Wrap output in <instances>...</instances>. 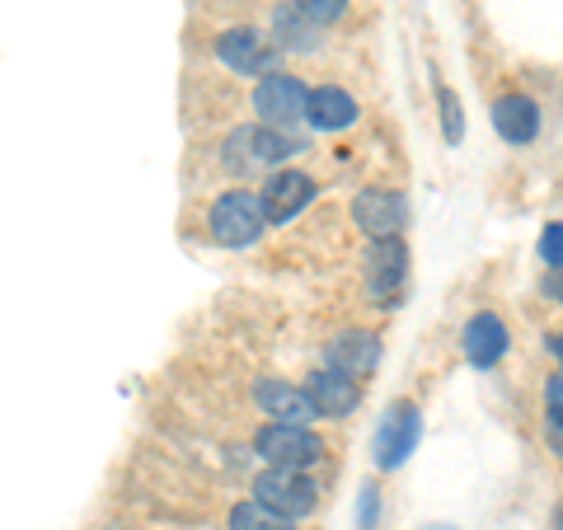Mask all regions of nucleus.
Instances as JSON below:
<instances>
[{
    "mask_svg": "<svg viewBox=\"0 0 563 530\" xmlns=\"http://www.w3.org/2000/svg\"><path fill=\"white\" fill-rule=\"evenodd\" d=\"M404 268H409V250L399 244V235H395V240H372V244H366V281H372V291H376L380 300L395 296V287L404 281Z\"/></svg>",
    "mask_w": 563,
    "mask_h": 530,
    "instance_id": "f8f14e48",
    "label": "nucleus"
},
{
    "mask_svg": "<svg viewBox=\"0 0 563 530\" xmlns=\"http://www.w3.org/2000/svg\"><path fill=\"white\" fill-rule=\"evenodd\" d=\"M418 437H422L418 409H413V404H395V409L380 418V428H376V465L380 470H399L413 455Z\"/></svg>",
    "mask_w": 563,
    "mask_h": 530,
    "instance_id": "423d86ee",
    "label": "nucleus"
},
{
    "mask_svg": "<svg viewBox=\"0 0 563 530\" xmlns=\"http://www.w3.org/2000/svg\"><path fill=\"white\" fill-rule=\"evenodd\" d=\"M250 151H254V165H282L296 151V141L277 128H250Z\"/></svg>",
    "mask_w": 563,
    "mask_h": 530,
    "instance_id": "f3484780",
    "label": "nucleus"
},
{
    "mask_svg": "<svg viewBox=\"0 0 563 530\" xmlns=\"http://www.w3.org/2000/svg\"><path fill=\"white\" fill-rule=\"evenodd\" d=\"M306 390L314 399V409H320V418H347L352 409H357V399H362L357 376H343V371H333V366L314 371Z\"/></svg>",
    "mask_w": 563,
    "mask_h": 530,
    "instance_id": "9b49d317",
    "label": "nucleus"
},
{
    "mask_svg": "<svg viewBox=\"0 0 563 530\" xmlns=\"http://www.w3.org/2000/svg\"><path fill=\"white\" fill-rule=\"evenodd\" d=\"M493 128H498L503 141H512V146H526V141H536L540 132V109H536V99H526V95H507L493 103Z\"/></svg>",
    "mask_w": 563,
    "mask_h": 530,
    "instance_id": "4468645a",
    "label": "nucleus"
},
{
    "mask_svg": "<svg viewBox=\"0 0 563 530\" xmlns=\"http://www.w3.org/2000/svg\"><path fill=\"white\" fill-rule=\"evenodd\" d=\"M324 362L333 371H343V376H366V371L380 362V343H376V333H366V329H347L324 347Z\"/></svg>",
    "mask_w": 563,
    "mask_h": 530,
    "instance_id": "ddd939ff",
    "label": "nucleus"
},
{
    "mask_svg": "<svg viewBox=\"0 0 563 530\" xmlns=\"http://www.w3.org/2000/svg\"><path fill=\"white\" fill-rule=\"evenodd\" d=\"M544 409H550V422L563 432V371L550 376V385H544Z\"/></svg>",
    "mask_w": 563,
    "mask_h": 530,
    "instance_id": "412c9836",
    "label": "nucleus"
},
{
    "mask_svg": "<svg viewBox=\"0 0 563 530\" xmlns=\"http://www.w3.org/2000/svg\"><path fill=\"white\" fill-rule=\"evenodd\" d=\"M296 10L310 14L314 24H333V20H339V14L347 10V0H296Z\"/></svg>",
    "mask_w": 563,
    "mask_h": 530,
    "instance_id": "aec40b11",
    "label": "nucleus"
},
{
    "mask_svg": "<svg viewBox=\"0 0 563 530\" xmlns=\"http://www.w3.org/2000/svg\"><path fill=\"white\" fill-rule=\"evenodd\" d=\"M376 511H380V493H376V484H366V488H362V511H357V530H372V526H376Z\"/></svg>",
    "mask_w": 563,
    "mask_h": 530,
    "instance_id": "5701e85b",
    "label": "nucleus"
},
{
    "mask_svg": "<svg viewBox=\"0 0 563 530\" xmlns=\"http://www.w3.org/2000/svg\"><path fill=\"white\" fill-rule=\"evenodd\" d=\"M507 324L498 320V314H474V320L461 329V347H465V357H470V366H479V371H488V366H498L503 357H507Z\"/></svg>",
    "mask_w": 563,
    "mask_h": 530,
    "instance_id": "9d476101",
    "label": "nucleus"
},
{
    "mask_svg": "<svg viewBox=\"0 0 563 530\" xmlns=\"http://www.w3.org/2000/svg\"><path fill=\"white\" fill-rule=\"evenodd\" d=\"M428 530H451V526H428Z\"/></svg>",
    "mask_w": 563,
    "mask_h": 530,
    "instance_id": "a878e982",
    "label": "nucleus"
},
{
    "mask_svg": "<svg viewBox=\"0 0 563 530\" xmlns=\"http://www.w3.org/2000/svg\"><path fill=\"white\" fill-rule=\"evenodd\" d=\"M217 57L240 76H277L282 66V52L258 29H225L217 38Z\"/></svg>",
    "mask_w": 563,
    "mask_h": 530,
    "instance_id": "39448f33",
    "label": "nucleus"
},
{
    "mask_svg": "<svg viewBox=\"0 0 563 530\" xmlns=\"http://www.w3.org/2000/svg\"><path fill=\"white\" fill-rule=\"evenodd\" d=\"M254 451L277 470H306L324 455V441L310 428H296V422H268V428L254 437Z\"/></svg>",
    "mask_w": 563,
    "mask_h": 530,
    "instance_id": "20e7f679",
    "label": "nucleus"
},
{
    "mask_svg": "<svg viewBox=\"0 0 563 530\" xmlns=\"http://www.w3.org/2000/svg\"><path fill=\"white\" fill-rule=\"evenodd\" d=\"M357 118V99L339 85H320V90H310V122L320 132H343L347 122Z\"/></svg>",
    "mask_w": 563,
    "mask_h": 530,
    "instance_id": "2eb2a0df",
    "label": "nucleus"
},
{
    "mask_svg": "<svg viewBox=\"0 0 563 530\" xmlns=\"http://www.w3.org/2000/svg\"><path fill=\"white\" fill-rule=\"evenodd\" d=\"M263 221H268V211H263V192L231 188V192H221V198L211 202V235H217L221 244H231V250L254 244L263 235Z\"/></svg>",
    "mask_w": 563,
    "mask_h": 530,
    "instance_id": "f257e3e1",
    "label": "nucleus"
},
{
    "mask_svg": "<svg viewBox=\"0 0 563 530\" xmlns=\"http://www.w3.org/2000/svg\"><path fill=\"white\" fill-rule=\"evenodd\" d=\"M540 258H544V268L563 273V221L544 225V235H540Z\"/></svg>",
    "mask_w": 563,
    "mask_h": 530,
    "instance_id": "6ab92c4d",
    "label": "nucleus"
},
{
    "mask_svg": "<svg viewBox=\"0 0 563 530\" xmlns=\"http://www.w3.org/2000/svg\"><path fill=\"white\" fill-rule=\"evenodd\" d=\"M254 503L277 511V517L296 521V517H310V511H314V503H320V488H314L301 470H277V465H268L254 479Z\"/></svg>",
    "mask_w": 563,
    "mask_h": 530,
    "instance_id": "f03ea898",
    "label": "nucleus"
},
{
    "mask_svg": "<svg viewBox=\"0 0 563 530\" xmlns=\"http://www.w3.org/2000/svg\"><path fill=\"white\" fill-rule=\"evenodd\" d=\"M310 198H314V184L301 169H277L263 184V211H268V221H291L296 211L310 207Z\"/></svg>",
    "mask_w": 563,
    "mask_h": 530,
    "instance_id": "1a4fd4ad",
    "label": "nucleus"
},
{
    "mask_svg": "<svg viewBox=\"0 0 563 530\" xmlns=\"http://www.w3.org/2000/svg\"><path fill=\"white\" fill-rule=\"evenodd\" d=\"M559 530H563V511H559Z\"/></svg>",
    "mask_w": 563,
    "mask_h": 530,
    "instance_id": "bb28decb",
    "label": "nucleus"
},
{
    "mask_svg": "<svg viewBox=\"0 0 563 530\" xmlns=\"http://www.w3.org/2000/svg\"><path fill=\"white\" fill-rule=\"evenodd\" d=\"M254 399H258V409L268 413L273 422H296V428H310V418H320L310 390H296V385L277 380V376L258 380V385H254Z\"/></svg>",
    "mask_w": 563,
    "mask_h": 530,
    "instance_id": "6e6552de",
    "label": "nucleus"
},
{
    "mask_svg": "<svg viewBox=\"0 0 563 530\" xmlns=\"http://www.w3.org/2000/svg\"><path fill=\"white\" fill-rule=\"evenodd\" d=\"M437 99H442V128H446V141H461V103H455L451 90H442Z\"/></svg>",
    "mask_w": 563,
    "mask_h": 530,
    "instance_id": "4be33fe9",
    "label": "nucleus"
},
{
    "mask_svg": "<svg viewBox=\"0 0 563 530\" xmlns=\"http://www.w3.org/2000/svg\"><path fill=\"white\" fill-rule=\"evenodd\" d=\"M254 113L268 122V128L287 132L301 118H310V90L296 76H287V70H277V76H263L258 90H254Z\"/></svg>",
    "mask_w": 563,
    "mask_h": 530,
    "instance_id": "7ed1b4c3",
    "label": "nucleus"
},
{
    "mask_svg": "<svg viewBox=\"0 0 563 530\" xmlns=\"http://www.w3.org/2000/svg\"><path fill=\"white\" fill-rule=\"evenodd\" d=\"M231 530H291V521L277 517V511H268L263 503H240L231 511Z\"/></svg>",
    "mask_w": 563,
    "mask_h": 530,
    "instance_id": "a211bd4d",
    "label": "nucleus"
},
{
    "mask_svg": "<svg viewBox=\"0 0 563 530\" xmlns=\"http://www.w3.org/2000/svg\"><path fill=\"white\" fill-rule=\"evenodd\" d=\"M544 296L563 300V273H550V277H544Z\"/></svg>",
    "mask_w": 563,
    "mask_h": 530,
    "instance_id": "b1692460",
    "label": "nucleus"
},
{
    "mask_svg": "<svg viewBox=\"0 0 563 530\" xmlns=\"http://www.w3.org/2000/svg\"><path fill=\"white\" fill-rule=\"evenodd\" d=\"M550 352H554V357L563 362V329H559V333H550Z\"/></svg>",
    "mask_w": 563,
    "mask_h": 530,
    "instance_id": "393cba45",
    "label": "nucleus"
},
{
    "mask_svg": "<svg viewBox=\"0 0 563 530\" xmlns=\"http://www.w3.org/2000/svg\"><path fill=\"white\" fill-rule=\"evenodd\" d=\"M352 221L372 240H395L404 225V198L395 188H366V192H357V202H352Z\"/></svg>",
    "mask_w": 563,
    "mask_h": 530,
    "instance_id": "0eeeda50",
    "label": "nucleus"
},
{
    "mask_svg": "<svg viewBox=\"0 0 563 530\" xmlns=\"http://www.w3.org/2000/svg\"><path fill=\"white\" fill-rule=\"evenodd\" d=\"M273 29H277V43L291 47V52H314V43H320V24L310 20V14L301 10H277L273 14Z\"/></svg>",
    "mask_w": 563,
    "mask_h": 530,
    "instance_id": "dca6fc26",
    "label": "nucleus"
}]
</instances>
